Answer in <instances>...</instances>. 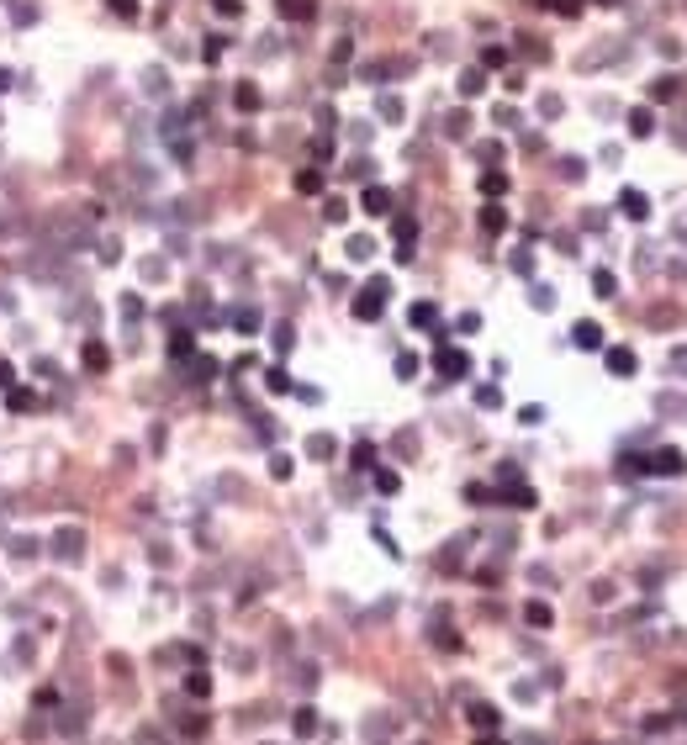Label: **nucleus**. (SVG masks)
<instances>
[{
  "mask_svg": "<svg viewBox=\"0 0 687 745\" xmlns=\"http://www.w3.org/2000/svg\"><path fill=\"white\" fill-rule=\"evenodd\" d=\"M386 291H391L386 280H370V286L354 296V317H360V323H375V317L386 312Z\"/></svg>",
  "mask_w": 687,
  "mask_h": 745,
  "instance_id": "1",
  "label": "nucleus"
},
{
  "mask_svg": "<svg viewBox=\"0 0 687 745\" xmlns=\"http://www.w3.org/2000/svg\"><path fill=\"white\" fill-rule=\"evenodd\" d=\"M439 375H444V381L470 375V354H465V349H439Z\"/></svg>",
  "mask_w": 687,
  "mask_h": 745,
  "instance_id": "2",
  "label": "nucleus"
},
{
  "mask_svg": "<svg viewBox=\"0 0 687 745\" xmlns=\"http://www.w3.org/2000/svg\"><path fill=\"white\" fill-rule=\"evenodd\" d=\"M645 470H651V476H682V449H656V455H645Z\"/></svg>",
  "mask_w": 687,
  "mask_h": 745,
  "instance_id": "3",
  "label": "nucleus"
},
{
  "mask_svg": "<svg viewBox=\"0 0 687 745\" xmlns=\"http://www.w3.org/2000/svg\"><path fill=\"white\" fill-rule=\"evenodd\" d=\"M80 360H85V370H90V375H101V370H111V349L101 344V338H90Z\"/></svg>",
  "mask_w": 687,
  "mask_h": 745,
  "instance_id": "4",
  "label": "nucleus"
},
{
  "mask_svg": "<svg viewBox=\"0 0 687 745\" xmlns=\"http://www.w3.org/2000/svg\"><path fill=\"white\" fill-rule=\"evenodd\" d=\"M275 11L286 16V22H312V16H317V0H275Z\"/></svg>",
  "mask_w": 687,
  "mask_h": 745,
  "instance_id": "5",
  "label": "nucleus"
},
{
  "mask_svg": "<svg viewBox=\"0 0 687 745\" xmlns=\"http://www.w3.org/2000/svg\"><path fill=\"white\" fill-rule=\"evenodd\" d=\"M619 212L635 217V222H645V217H651V201H645V191H624V196H619Z\"/></svg>",
  "mask_w": 687,
  "mask_h": 745,
  "instance_id": "6",
  "label": "nucleus"
},
{
  "mask_svg": "<svg viewBox=\"0 0 687 745\" xmlns=\"http://www.w3.org/2000/svg\"><path fill=\"white\" fill-rule=\"evenodd\" d=\"M360 206H365L370 217H386V212H391V191H386V185H370V191L360 196Z\"/></svg>",
  "mask_w": 687,
  "mask_h": 745,
  "instance_id": "7",
  "label": "nucleus"
},
{
  "mask_svg": "<svg viewBox=\"0 0 687 745\" xmlns=\"http://www.w3.org/2000/svg\"><path fill=\"white\" fill-rule=\"evenodd\" d=\"M571 344H577V349H603V328H598V323H577V328H571Z\"/></svg>",
  "mask_w": 687,
  "mask_h": 745,
  "instance_id": "8",
  "label": "nucleus"
},
{
  "mask_svg": "<svg viewBox=\"0 0 687 745\" xmlns=\"http://www.w3.org/2000/svg\"><path fill=\"white\" fill-rule=\"evenodd\" d=\"M635 349H608V370H614V375H635Z\"/></svg>",
  "mask_w": 687,
  "mask_h": 745,
  "instance_id": "9",
  "label": "nucleus"
},
{
  "mask_svg": "<svg viewBox=\"0 0 687 745\" xmlns=\"http://www.w3.org/2000/svg\"><path fill=\"white\" fill-rule=\"evenodd\" d=\"M412 328H434L439 323V307H434V301H412Z\"/></svg>",
  "mask_w": 687,
  "mask_h": 745,
  "instance_id": "10",
  "label": "nucleus"
},
{
  "mask_svg": "<svg viewBox=\"0 0 687 745\" xmlns=\"http://www.w3.org/2000/svg\"><path fill=\"white\" fill-rule=\"evenodd\" d=\"M470 724H476V730H497V724H502V714H497L492 703H476V709H470Z\"/></svg>",
  "mask_w": 687,
  "mask_h": 745,
  "instance_id": "11",
  "label": "nucleus"
},
{
  "mask_svg": "<svg viewBox=\"0 0 687 745\" xmlns=\"http://www.w3.org/2000/svg\"><path fill=\"white\" fill-rule=\"evenodd\" d=\"M291 730L302 735V740H312V735H317V709H296V719H291Z\"/></svg>",
  "mask_w": 687,
  "mask_h": 745,
  "instance_id": "12",
  "label": "nucleus"
},
{
  "mask_svg": "<svg viewBox=\"0 0 687 745\" xmlns=\"http://www.w3.org/2000/svg\"><path fill=\"white\" fill-rule=\"evenodd\" d=\"M629 133H635V138H651V133H656V117H651L645 106H639V111H629Z\"/></svg>",
  "mask_w": 687,
  "mask_h": 745,
  "instance_id": "13",
  "label": "nucleus"
},
{
  "mask_svg": "<svg viewBox=\"0 0 687 745\" xmlns=\"http://www.w3.org/2000/svg\"><path fill=\"white\" fill-rule=\"evenodd\" d=\"M523 619H529L534 629H550V619H555V613H550V602H529V608H523Z\"/></svg>",
  "mask_w": 687,
  "mask_h": 745,
  "instance_id": "14",
  "label": "nucleus"
},
{
  "mask_svg": "<svg viewBox=\"0 0 687 745\" xmlns=\"http://www.w3.org/2000/svg\"><path fill=\"white\" fill-rule=\"evenodd\" d=\"M482 228L486 233H502L507 228V212H502V206H482Z\"/></svg>",
  "mask_w": 687,
  "mask_h": 745,
  "instance_id": "15",
  "label": "nucleus"
},
{
  "mask_svg": "<svg viewBox=\"0 0 687 745\" xmlns=\"http://www.w3.org/2000/svg\"><path fill=\"white\" fill-rule=\"evenodd\" d=\"M482 85H486L482 69H465V74H460V96H482Z\"/></svg>",
  "mask_w": 687,
  "mask_h": 745,
  "instance_id": "16",
  "label": "nucleus"
},
{
  "mask_svg": "<svg viewBox=\"0 0 687 745\" xmlns=\"http://www.w3.org/2000/svg\"><path fill=\"white\" fill-rule=\"evenodd\" d=\"M296 191H302V196H317V191H323V175H317V169H302V175H296Z\"/></svg>",
  "mask_w": 687,
  "mask_h": 745,
  "instance_id": "17",
  "label": "nucleus"
},
{
  "mask_svg": "<svg viewBox=\"0 0 687 745\" xmlns=\"http://www.w3.org/2000/svg\"><path fill=\"white\" fill-rule=\"evenodd\" d=\"M265 386H270V391L280 397V391H291V375L280 370V365H270V370H265Z\"/></svg>",
  "mask_w": 687,
  "mask_h": 745,
  "instance_id": "18",
  "label": "nucleus"
},
{
  "mask_svg": "<svg viewBox=\"0 0 687 745\" xmlns=\"http://www.w3.org/2000/svg\"><path fill=\"white\" fill-rule=\"evenodd\" d=\"M482 191H486V196H502V191H507V175H497V169H486V175H482Z\"/></svg>",
  "mask_w": 687,
  "mask_h": 745,
  "instance_id": "19",
  "label": "nucleus"
},
{
  "mask_svg": "<svg viewBox=\"0 0 687 745\" xmlns=\"http://www.w3.org/2000/svg\"><path fill=\"white\" fill-rule=\"evenodd\" d=\"M412 233H418V222H412V217H397V249H412Z\"/></svg>",
  "mask_w": 687,
  "mask_h": 745,
  "instance_id": "20",
  "label": "nucleus"
},
{
  "mask_svg": "<svg viewBox=\"0 0 687 745\" xmlns=\"http://www.w3.org/2000/svg\"><path fill=\"white\" fill-rule=\"evenodd\" d=\"M323 217H328V222H344V217H349V206L338 201V196H328V201H323Z\"/></svg>",
  "mask_w": 687,
  "mask_h": 745,
  "instance_id": "21",
  "label": "nucleus"
},
{
  "mask_svg": "<svg viewBox=\"0 0 687 745\" xmlns=\"http://www.w3.org/2000/svg\"><path fill=\"white\" fill-rule=\"evenodd\" d=\"M185 693H191V697H206V693H212V677H201V672L185 677Z\"/></svg>",
  "mask_w": 687,
  "mask_h": 745,
  "instance_id": "22",
  "label": "nucleus"
},
{
  "mask_svg": "<svg viewBox=\"0 0 687 745\" xmlns=\"http://www.w3.org/2000/svg\"><path fill=\"white\" fill-rule=\"evenodd\" d=\"M233 323H238L243 333H254V328H259V312H254V307H238V312H233Z\"/></svg>",
  "mask_w": 687,
  "mask_h": 745,
  "instance_id": "23",
  "label": "nucleus"
},
{
  "mask_svg": "<svg viewBox=\"0 0 687 745\" xmlns=\"http://www.w3.org/2000/svg\"><path fill=\"white\" fill-rule=\"evenodd\" d=\"M592 286H598V296H614V291H619V280L608 275V270H598V275H592Z\"/></svg>",
  "mask_w": 687,
  "mask_h": 745,
  "instance_id": "24",
  "label": "nucleus"
},
{
  "mask_svg": "<svg viewBox=\"0 0 687 745\" xmlns=\"http://www.w3.org/2000/svg\"><path fill=\"white\" fill-rule=\"evenodd\" d=\"M233 101H238L243 111H254V106H259V90H254V85H238V96H233Z\"/></svg>",
  "mask_w": 687,
  "mask_h": 745,
  "instance_id": "25",
  "label": "nucleus"
},
{
  "mask_svg": "<svg viewBox=\"0 0 687 745\" xmlns=\"http://www.w3.org/2000/svg\"><path fill=\"white\" fill-rule=\"evenodd\" d=\"M397 375L412 381V375H418V354H397Z\"/></svg>",
  "mask_w": 687,
  "mask_h": 745,
  "instance_id": "26",
  "label": "nucleus"
},
{
  "mask_svg": "<svg viewBox=\"0 0 687 745\" xmlns=\"http://www.w3.org/2000/svg\"><path fill=\"white\" fill-rule=\"evenodd\" d=\"M370 254H375L370 238H349V259H370Z\"/></svg>",
  "mask_w": 687,
  "mask_h": 745,
  "instance_id": "27",
  "label": "nucleus"
},
{
  "mask_svg": "<svg viewBox=\"0 0 687 745\" xmlns=\"http://www.w3.org/2000/svg\"><path fill=\"white\" fill-rule=\"evenodd\" d=\"M470 133V117H465V111H455V117H449V138H465Z\"/></svg>",
  "mask_w": 687,
  "mask_h": 745,
  "instance_id": "28",
  "label": "nucleus"
},
{
  "mask_svg": "<svg viewBox=\"0 0 687 745\" xmlns=\"http://www.w3.org/2000/svg\"><path fill=\"white\" fill-rule=\"evenodd\" d=\"M270 476L286 481V476H291V455H275V460H270Z\"/></svg>",
  "mask_w": 687,
  "mask_h": 745,
  "instance_id": "29",
  "label": "nucleus"
},
{
  "mask_svg": "<svg viewBox=\"0 0 687 745\" xmlns=\"http://www.w3.org/2000/svg\"><path fill=\"white\" fill-rule=\"evenodd\" d=\"M651 96H656V101H666V96H677V80H656V85H651Z\"/></svg>",
  "mask_w": 687,
  "mask_h": 745,
  "instance_id": "30",
  "label": "nucleus"
},
{
  "mask_svg": "<svg viewBox=\"0 0 687 745\" xmlns=\"http://www.w3.org/2000/svg\"><path fill=\"white\" fill-rule=\"evenodd\" d=\"M307 449H312V455H333V439H328V433H317V439H312Z\"/></svg>",
  "mask_w": 687,
  "mask_h": 745,
  "instance_id": "31",
  "label": "nucleus"
},
{
  "mask_svg": "<svg viewBox=\"0 0 687 745\" xmlns=\"http://www.w3.org/2000/svg\"><path fill=\"white\" fill-rule=\"evenodd\" d=\"M381 117L397 122V117H402V101H397V96H386V101H381Z\"/></svg>",
  "mask_w": 687,
  "mask_h": 745,
  "instance_id": "32",
  "label": "nucleus"
},
{
  "mask_svg": "<svg viewBox=\"0 0 687 745\" xmlns=\"http://www.w3.org/2000/svg\"><path fill=\"white\" fill-rule=\"evenodd\" d=\"M513 507H534V492H529V486H513Z\"/></svg>",
  "mask_w": 687,
  "mask_h": 745,
  "instance_id": "33",
  "label": "nucleus"
},
{
  "mask_svg": "<svg viewBox=\"0 0 687 745\" xmlns=\"http://www.w3.org/2000/svg\"><path fill=\"white\" fill-rule=\"evenodd\" d=\"M482 59H486V64H492V69H502V64H507V48H486V53H482Z\"/></svg>",
  "mask_w": 687,
  "mask_h": 745,
  "instance_id": "34",
  "label": "nucleus"
},
{
  "mask_svg": "<svg viewBox=\"0 0 687 745\" xmlns=\"http://www.w3.org/2000/svg\"><path fill=\"white\" fill-rule=\"evenodd\" d=\"M212 6H217L222 16H238V0H212Z\"/></svg>",
  "mask_w": 687,
  "mask_h": 745,
  "instance_id": "35",
  "label": "nucleus"
},
{
  "mask_svg": "<svg viewBox=\"0 0 687 745\" xmlns=\"http://www.w3.org/2000/svg\"><path fill=\"white\" fill-rule=\"evenodd\" d=\"M555 11H566V16H577V0H555Z\"/></svg>",
  "mask_w": 687,
  "mask_h": 745,
  "instance_id": "36",
  "label": "nucleus"
},
{
  "mask_svg": "<svg viewBox=\"0 0 687 745\" xmlns=\"http://www.w3.org/2000/svg\"><path fill=\"white\" fill-rule=\"evenodd\" d=\"M6 381H11V365H6V360H0V386H6Z\"/></svg>",
  "mask_w": 687,
  "mask_h": 745,
  "instance_id": "37",
  "label": "nucleus"
},
{
  "mask_svg": "<svg viewBox=\"0 0 687 745\" xmlns=\"http://www.w3.org/2000/svg\"><path fill=\"white\" fill-rule=\"evenodd\" d=\"M6 85H11V74H6V69H0V90H6Z\"/></svg>",
  "mask_w": 687,
  "mask_h": 745,
  "instance_id": "38",
  "label": "nucleus"
},
{
  "mask_svg": "<svg viewBox=\"0 0 687 745\" xmlns=\"http://www.w3.org/2000/svg\"><path fill=\"white\" fill-rule=\"evenodd\" d=\"M482 745H502V740H482Z\"/></svg>",
  "mask_w": 687,
  "mask_h": 745,
  "instance_id": "39",
  "label": "nucleus"
}]
</instances>
